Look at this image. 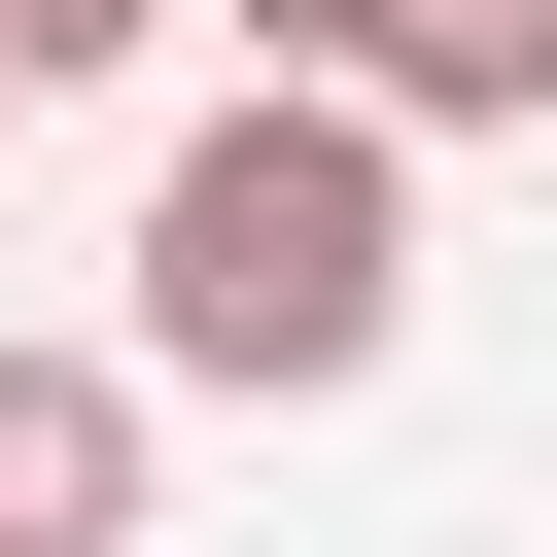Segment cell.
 <instances>
[{"label": "cell", "instance_id": "cell-6", "mask_svg": "<svg viewBox=\"0 0 557 557\" xmlns=\"http://www.w3.org/2000/svg\"><path fill=\"white\" fill-rule=\"evenodd\" d=\"M0 104H35V35H0Z\"/></svg>", "mask_w": 557, "mask_h": 557}, {"label": "cell", "instance_id": "cell-2", "mask_svg": "<svg viewBox=\"0 0 557 557\" xmlns=\"http://www.w3.org/2000/svg\"><path fill=\"white\" fill-rule=\"evenodd\" d=\"M0 557H139V348H0Z\"/></svg>", "mask_w": 557, "mask_h": 557}, {"label": "cell", "instance_id": "cell-3", "mask_svg": "<svg viewBox=\"0 0 557 557\" xmlns=\"http://www.w3.org/2000/svg\"><path fill=\"white\" fill-rule=\"evenodd\" d=\"M557 104V0H383V139H522Z\"/></svg>", "mask_w": 557, "mask_h": 557}, {"label": "cell", "instance_id": "cell-1", "mask_svg": "<svg viewBox=\"0 0 557 557\" xmlns=\"http://www.w3.org/2000/svg\"><path fill=\"white\" fill-rule=\"evenodd\" d=\"M418 313V174H383V70H244L174 174H139V383H348Z\"/></svg>", "mask_w": 557, "mask_h": 557}, {"label": "cell", "instance_id": "cell-4", "mask_svg": "<svg viewBox=\"0 0 557 557\" xmlns=\"http://www.w3.org/2000/svg\"><path fill=\"white\" fill-rule=\"evenodd\" d=\"M209 35H244V70H383V0H209Z\"/></svg>", "mask_w": 557, "mask_h": 557}, {"label": "cell", "instance_id": "cell-5", "mask_svg": "<svg viewBox=\"0 0 557 557\" xmlns=\"http://www.w3.org/2000/svg\"><path fill=\"white\" fill-rule=\"evenodd\" d=\"M0 35H35V70H104V35H139V0H0Z\"/></svg>", "mask_w": 557, "mask_h": 557}]
</instances>
